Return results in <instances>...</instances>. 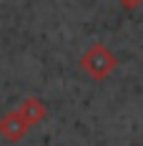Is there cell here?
Returning a JSON list of instances; mask_svg holds the SVG:
<instances>
[{
	"label": "cell",
	"instance_id": "obj_3",
	"mask_svg": "<svg viewBox=\"0 0 143 146\" xmlns=\"http://www.w3.org/2000/svg\"><path fill=\"white\" fill-rule=\"evenodd\" d=\"M18 111L23 113V118L28 121V126H38L45 116H48V108H45V103L38 98V96H28V98H23L20 106H18Z\"/></svg>",
	"mask_w": 143,
	"mask_h": 146
},
{
	"label": "cell",
	"instance_id": "obj_1",
	"mask_svg": "<svg viewBox=\"0 0 143 146\" xmlns=\"http://www.w3.org/2000/svg\"><path fill=\"white\" fill-rule=\"evenodd\" d=\"M78 63H80V68L86 71V76H90L93 81H103V78H108V76L115 71L118 58H115V53L108 45L93 43V45H88L86 50H83V56H80Z\"/></svg>",
	"mask_w": 143,
	"mask_h": 146
},
{
	"label": "cell",
	"instance_id": "obj_2",
	"mask_svg": "<svg viewBox=\"0 0 143 146\" xmlns=\"http://www.w3.org/2000/svg\"><path fill=\"white\" fill-rule=\"evenodd\" d=\"M28 121L23 118V113L13 108V111H5L3 116H0V136L3 139H8V141H20L25 131H28Z\"/></svg>",
	"mask_w": 143,
	"mask_h": 146
},
{
	"label": "cell",
	"instance_id": "obj_4",
	"mask_svg": "<svg viewBox=\"0 0 143 146\" xmlns=\"http://www.w3.org/2000/svg\"><path fill=\"white\" fill-rule=\"evenodd\" d=\"M141 3H143V0H118V5H121V8H126V10H136Z\"/></svg>",
	"mask_w": 143,
	"mask_h": 146
}]
</instances>
